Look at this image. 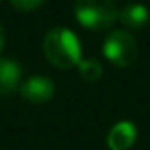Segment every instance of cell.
I'll return each instance as SVG.
<instances>
[{"mask_svg":"<svg viewBox=\"0 0 150 150\" xmlns=\"http://www.w3.org/2000/svg\"><path fill=\"white\" fill-rule=\"evenodd\" d=\"M78 71L85 81H97L103 76V65L96 58H81V62L78 64Z\"/></svg>","mask_w":150,"mask_h":150,"instance_id":"cell-8","label":"cell"},{"mask_svg":"<svg viewBox=\"0 0 150 150\" xmlns=\"http://www.w3.org/2000/svg\"><path fill=\"white\" fill-rule=\"evenodd\" d=\"M136 136H138L136 125L129 120H120L110 129L106 143L110 150H129L134 145Z\"/></svg>","mask_w":150,"mask_h":150,"instance_id":"cell-5","label":"cell"},{"mask_svg":"<svg viewBox=\"0 0 150 150\" xmlns=\"http://www.w3.org/2000/svg\"><path fill=\"white\" fill-rule=\"evenodd\" d=\"M42 51L46 58L60 69H69L81 62V44L76 34L65 27L51 28L44 35Z\"/></svg>","mask_w":150,"mask_h":150,"instance_id":"cell-1","label":"cell"},{"mask_svg":"<svg viewBox=\"0 0 150 150\" xmlns=\"http://www.w3.org/2000/svg\"><path fill=\"white\" fill-rule=\"evenodd\" d=\"M21 65L16 60L0 57V96H9L21 85Z\"/></svg>","mask_w":150,"mask_h":150,"instance_id":"cell-6","label":"cell"},{"mask_svg":"<svg viewBox=\"0 0 150 150\" xmlns=\"http://www.w3.org/2000/svg\"><path fill=\"white\" fill-rule=\"evenodd\" d=\"M118 20L122 25L132 30H141L148 25L150 21V11L143 4H129L118 13Z\"/></svg>","mask_w":150,"mask_h":150,"instance_id":"cell-7","label":"cell"},{"mask_svg":"<svg viewBox=\"0 0 150 150\" xmlns=\"http://www.w3.org/2000/svg\"><path fill=\"white\" fill-rule=\"evenodd\" d=\"M4 42H6V32H4V27L0 25V50L4 48Z\"/></svg>","mask_w":150,"mask_h":150,"instance_id":"cell-10","label":"cell"},{"mask_svg":"<svg viewBox=\"0 0 150 150\" xmlns=\"http://www.w3.org/2000/svg\"><path fill=\"white\" fill-rule=\"evenodd\" d=\"M103 53L117 67H129L138 57V42L127 30H113L104 39Z\"/></svg>","mask_w":150,"mask_h":150,"instance_id":"cell-3","label":"cell"},{"mask_svg":"<svg viewBox=\"0 0 150 150\" xmlns=\"http://www.w3.org/2000/svg\"><path fill=\"white\" fill-rule=\"evenodd\" d=\"M72 11L78 23L88 30H106L118 18L113 0H74Z\"/></svg>","mask_w":150,"mask_h":150,"instance_id":"cell-2","label":"cell"},{"mask_svg":"<svg viewBox=\"0 0 150 150\" xmlns=\"http://www.w3.org/2000/svg\"><path fill=\"white\" fill-rule=\"evenodd\" d=\"M11 6L21 13H28V11H34L37 9L39 6L44 4V0H9Z\"/></svg>","mask_w":150,"mask_h":150,"instance_id":"cell-9","label":"cell"},{"mask_svg":"<svg viewBox=\"0 0 150 150\" xmlns=\"http://www.w3.org/2000/svg\"><path fill=\"white\" fill-rule=\"evenodd\" d=\"M20 94L32 104H42L55 96V83L48 76H30L20 85Z\"/></svg>","mask_w":150,"mask_h":150,"instance_id":"cell-4","label":"cell"}]
</instances>
